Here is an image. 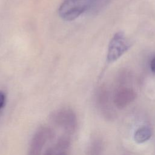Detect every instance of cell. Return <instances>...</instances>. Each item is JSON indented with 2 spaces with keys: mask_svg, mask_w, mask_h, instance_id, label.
<instances>
[{
  "mask_svg": "<svg viewBox=\"0 0 155 155\" xmlns=\"http://www.w3.org/2000/svg\"><path fill=\"white\" fill-rule=\"evenodd\" d=\"M95 2L96 0H65L59 8V15L65 21H73L90 9Z\"/></svg>",
  "mask_w": 155,
  "mask_h": 155,
  "instance_id": "1",
  "label": "cell"
},
{
  "mask_svg": "<svg viewBox=\"0 0 155 155\" xmlns=\"http://www.w3.org/2000/svg\"><path fill=\"white\" fill-rule=\"evenodd\" d=\"M50 120L55 125L62 128L68 134L74 133L78 125V120L75 112L70 108H61L53 111Z\"/></svg>",
  "mask_w": 155,
  "mask_h": 155,
  "instance_id": "2",
  "label": "cell"
},
{
  "mask_svg": "<svg viewBox=\"0 0 155 155\" xmlns=\"http://www.w3.org/2000/svg\"><path fill=\"white\" fill-rule=\"evenodd\" d=\"M54 137V131L50 127L42 126L34 133L30 141L28 155H42V151L45 144Z\"/></svg>",
  "mask_w": 155,
  "mask_h": 155,
  "instance_id": "3",
  "label": "cell"
},
{
  "mask_svg": "<svg viewBox=\"0 0 155 155\" xmlns=\"http://www.w3.org/2000/svg\"><path fill=\"white\" fill-rule=\"evenodd\" d=\"M130 44L122 32L116 33L110 40L107 59L108 62H113L121 57L130 48Z\"/></svg>",
  "mask_w": 155,
  "mask_h": 155,
  "instance_id": "4",
  "label": "cell"
},
{
  "mask_svg": "<svg viewBox=\"0 0 155 155\" xmlns=\"http://www.w3.org/2000/svg\"><path fill=\"white\" fill-rule=\"evenodd\" d=\"M96 103L101 116L106 120L112 121L116 118V113L110 103L107 91L102 89L99 91L97 95Z\"/></svg>",
  "mask_w": 155,
  "mask_h": 155,
  "instance_id": "5",
  "label": "cell"
},
{
  "mask_svg": "<svg viewBox=\"0 0 155 155\" xmlns=\"http://www.w3.org/2000/svg\"><path fill=\"white\" fill-rule=\"evenodd\" d=\"M136 97V93L134 90L128 87H122L115 93L113 102L114 106L122 109L131 103Z\"/></svg>",
  "mask_w": 155,
  "mask_h": 155,
  "instance_id": "6",
  "label": "cell"
},
{
  "mask_svg": "<svg viewBox=\"0 0 155 155\" xmlns=\"http://www.w3.org/2000/svg\"><path fill=\"white\" fill-rule=\"evenodd\" d=\"M104 148L102 139L99 137H94L90 141L85 151L86 155H101Z\"/></svg>",
  "mask_w": 155,
  "mask_h": 155,
  "instance_id": "7",
  "label": "cell"
},
{
  "mask_svg": "<svg viewBox=\"0 0 155 155\" xmlns=\"http://www.w3.org/2000/svg\"><path fill=\"white\" fill-rule=\"evenodd\" d=\"M153 135L151 128L148 125H142L134 133V140L137 143H142L148 141Z\"/></svg>",
  "mask_w": 155,
  "mask_h": 155,
  "instance_id": "8",
  "label": "cell"
},
{
  "mask_svg": "<svg viewBox=\"0 0 155 155\" xmlns=\"http://www.w3.org/2000/svg\"><path fill=\"white\" fill-rule=\"evenodd\" d=\"M5 100L6 97L5 94L2 91H0V110H1L5 106Z\"/></svg>",
  "mask_w": 155,
  "mask_h": 155,
  "instance_id": "9",
  "label": "cell"
},
{
  "mask_svg": "<svg viewBox=\"0 0 155 155\" xmlns=\"http://www.w3.org/2000/svg\"><path fill=\"white\" fill-rule=\"evenodd\" d=\"M150 68L151 71L155 73V56L152 58L150 62Z\"/></svg>",
  "mask_w": 155,
  "mask_h": 155,
  "instance_id": "10",
  "label": "cell"
},
{
  "mask_svg": "<svg viewBox=\"0 0 155 155\" xmlns=\"http://www.w3.org/2000/svg\"><path fill=\"white\" fill-rule=\"evenodd\" d=\"M55 155H68V153H67V151H61L57 153Z\"/></svg>",
  "mask_w": 155,
  "mask_h": 155,
  "instance_id": "11",
  "label": "cell"
},
{
  "mask_svg": "<svg viewBox=\"0 0 155 155\" xmlns=\"http://www.w3.org/2000/svg\"><path fill=\"white\" fill-rule=\"evenodd\" d=\"M126 155H128V154H126Z\"/></svg>",
  "mask_w": 155,
  "mask_h": 155,
  "instance_id": "12",
  "label": "cell"
}]
</instances>
